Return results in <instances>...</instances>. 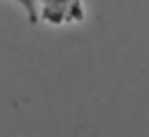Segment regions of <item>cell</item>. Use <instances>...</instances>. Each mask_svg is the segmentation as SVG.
<instances>
[{"label": "cell", "instance_id": "cell-1", "mask_svg": "<svg viewBox=\"0 0 149 137\" xmlns=\"http://www.w3.org/2000/svg\"><path fill=\"white\" fill-rule=\"evenodd\" d=\"M35 7L37 23L44 21L47 26H72L86 16L84 0H35Z\"/></svg>", "mask_w": 149, "mask_h": 137}, {"label": "cell", "instance_id": "cell-2", "mask_svg": "<svg viewBox=\"0 0 149 137\" xmlns=\"http://www.w3.org/2000/svg\"><path fill=\"white\" fill-rule=\"evenodd\" d=\"M9 2H14L23 14H26V19L35 26L37 23V7H35V0H9Z\"/></svg>", "mask_w": 149, "mask_h": 137}]
</instances>
